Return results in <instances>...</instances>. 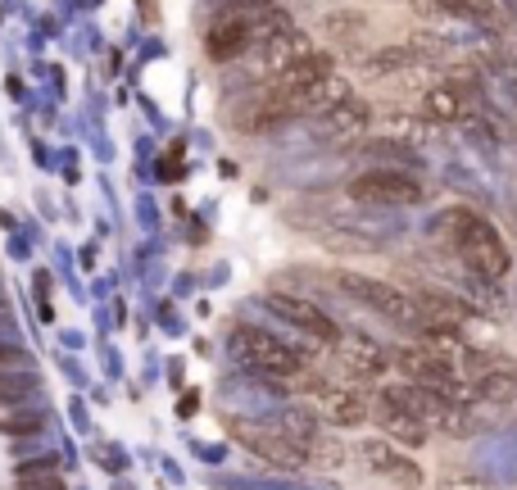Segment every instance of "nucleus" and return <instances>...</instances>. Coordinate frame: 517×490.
Wrapping results in <instances>:
<instances>
[{
	"mask_svg": "<svg viewBox=\"0 0 517 490\" xmlns=\"http://www.w3.org/2000/svg\"><path fill=\"white\" fill-rule=\"evenodd\" d=\"M431 232H436L440 241L454 250V259H459L472 277H481V282H504L508 268H513V255H508L504 236L495 232V223L481 218L477 209H468V205L440 209Z\"/></svg>",
	"mask_w": 517,
	"mask_h": 490,
	"instance_id": "f257e3e1",
	"label": "nucleus"
},
{
	"mask_svg": "<svg viewBox=\"0 0 517 490\" xmlns=\"http://www.w3.org/2000/svg\"><path fill=\"white\" fill-rule=\"evenodd\" d=\"M232 354L250 368V373L259 377H286V382H295V377L304 373V359L291 350V345L282 341V336L264 332V327H254V323H236L232 327Z\"/></svg>",
	"mask_w": 517,
	"mask_h": 490,
	"instance_id": "f03ea898",
	"label": "nucleus"
},
{
	"mask_svg": "<svg viewBox=\"0 0 517 490\" xmlns=\"http://www.w3.org/2000/svg\"><path fill=\"white\" fill-rule=\"evenodd\" d=\"M264 304H268V314L273 318H282L286 327H291L295 336H304V341H318V345H341L345 341V332H341V323H336L322 304H313L309 295H291V291H268L264 295Z\"/></svg>",
	"mask_w": 517,
	"mask_h": 490,
	"instance_id": "7ed1b4c3",
	"label": "nucleus"
},
{
	"mask_svg": "<svg viewBox=\"0 0 517 490\" xmlns=\"http://www.w3.org/2000/svg\"><path fill=\"white\" fill-rule=\"evenodd\" d=\"M336 286H341L354 304H363L368 314L386 318V323H395V327H418V300H409L400 286L381 282V277H363V273H341Z\"/></svg>",
	"mask_w": 517,
	"mask_h": 490,
	"instance_id": "20e7f679",
	"label": "nucleus"
},
{
	"mask_svg": "<svg viewBox=\"0 0 517 490\" xmlns=\"http://www.w3.org/2000/svg\"><path fill=\"white\" fill-rule=\"evenodd\" d=\"M227 432L236 436V441L245 445V450L254 454V459L273 463V468H304V445L295 441L291 432H282V427H268V422H245V418H232L227 422Z\"/></svg>",
	"mask_w": 517,
	"mask_h": 490,
	"instance_id": "39448f33",
	"label": "nucleus"
},
{
	"mask_svg": "<svg viewBox=\"0 0 517 490\" xmlns=\"http://www.w3.org/2000/svg\"><path fill=\"white\" fill-rule=\"evenodd\" d=\"M350 200H359V205H418L422 182L404 168H368V173L350 177Z\"/></svg>",
	"mask_w": 517,
	"mask_h": 490,
	"instance_id": "423d86ee",
	"label": "nucleus"
},
{
	"mask_svg": "<svg viewBox=\"0 0 517 490\" xmlns=\"http://www.w3.org/2000/svg\"><path fill=\"white\" fill-rule=\"evenodd\" d=\"M354 459L363 463L368 472H377V477L395 481V486L404 490H422V481H427V472H422V463L413 459L409 450H400L395 441H386V436H368L363 445H354Z\"/></svg>",
	"mask_w": 517,
	"mask_h": 490,
	"instance_id": "0eeeda50",
	"label": "nucleus"
},
{
	"mask_svg": "<svg viewBox=\"0 0 517 490\" xmlns=\"http://www.w3.org/2000/svg\"><path fill=\"white\" fill-rule=\"evenodd\" d=\"M468 382L477 391V400H495V404H513L517 400V368L495 354H472L468 359Z\"/></svg>",
	"mask_w": 517,
	"mask_h": 490,
	"instance_id": "6e6552de",
	"label": "nucleus"
},
{
	"mask_svg": "<svg viewBox=\"0 0 517 490\" xmlns=\"http://www.w3.org/2000/svg\"><path fill=\"white\" fill-rule=\"evenodd\" d=\"M205 50H209V59H214V64H236L241 55H250V50H254V23H250V14H227V19L209 23Z\"/></svg>",
	"mask_w": 517,
	"mask_h": 490,
	"instance_id": "1a4fd4ad",
	"label": "nucleus"
},
{
	"mask_svg": "<svg viewBox=\"0 0 517 490\" xmlns=\"http://www.w3.org/2000/svg\"><path fill=\"white\" fill-rule=\"evenodd\" d=\"M291 118L295 114L282 105V96H277V91H268V96H250L245 105H236L232 128L241 132V137H268V132L286 128Z\"/></svg>",
	"mask_w": 517,
	"mask_h": 490,
	"instance_id": "9d476101",
	"label": "nucleus"
},
{
	"mask_svg": "<svg viewBox=\"0 0 517 490\" xmlns=\"http://www.w3.org/2000/svg\"><path fill=\"white\" fill-rule=\"evenodd\" d=\"M368 418L377 422L381 432H386V441H395L400 450H404V445H409V450H418V445L427 441V422H418L413 413H404L400 404H391L381 391L368 395Z\"/></svg>",
	"mask_w": 517,
	"mask_h": 490,
	"instance_id": "9b49d317",
	"label": "nucleus"
},
{
	"mask_svg": "<svg viewBox=\"0 0 517 490\" xmlns=\"http://www.w3.org/2000/svg\"><path fill=\"white\" fill-rule=\"evenodd\" d=\"M332 69H336V59L327 55V50H304L300 59H295L291 69H282L277 73V87L273 91H309V87H318V82H327L332 78Z\"/></svg>",
	"mask_w": 517,
	"mask_h": 490,
	"instance_id": "f8f14e48",
	"label": "nucleus"
},
{
	"mask_svg": "<svg viewBox=\"0 0 517 490\" xmlns=\"http://www.w3.org/2000/svg\"><path fill=\"white\" fill-rule=\"evenodd\" d=\"M318 418H327L332 427H359V422H368V400L350 386L327 382V391L318 395Z\"/></svg>",
	"mask_w": 517,
	"mask_h": 490,
	"instance_id": "ddd939ff",
	"label": "nucleus"
},
{
	"mask_svg": "<svg viewBox=\"0 0 517 490\" xmlns=\"http://www.w3.org/2000/svg\"><path fill=\"white\" fill-rule=\"evenodd\" d=\"M304 50H309V41H304L300 32H295L291 23H286L282 32H273L268 41H259V64H264V69L277 78L282 69H291V64L304 55Z\"/></svg>",
	"mask_w": 517,
	"mask_h": 490,
	"instance_id": "4468645a",
	"label": "nucleus"
},
{
	"mask_svg": "<svg viewBox=\"0 0 517 490\" xmlns=\"http://www.w3.org/2000/svg\"><path fill=\"white\" fill-rule=\"evenodd\" d=\"M463 82H445V87H431L427 96H422V114L431 118V123H454V118L463 114Z\"/></svg>",
	"mask_w": 517,
	"mask_h": 490,
	"instance_id": "2eb2a0df",
	"label": "nucleus"
},
{
	"mask_svg": "<svg viewBox=\"0 0 517 490\" xmlns=\"http://www.w3.org/2000/svg\"><path fill=\"white\" fill-rule=\"evenodd\" d=\"M368 118H372V109L363 105V100H341V105L332 109V114H327V123H332V132L336 137H354V132H363L368 128Z\"/></svg>",
	"mask_w": 517,
	"mask_h": 490,
	"instance_id": "dca6fc26",
	"label": "nucleus"
},
{
	"mask_svg": "<svg viewBox=\"0 0 517 490\" xmlns=\"http://www.w3.org/2000/svg\"><path fill=\"white\" fill-rule=\"evenodd\" d=\"M41 391V377H32L28 368L23 373H0V400H32V395Z\"/></svg>",
	"mask_w": 517,
	"mask_h": 490,
	"instance_id": "f3484780",
	"label": "nucleus"
},
{
	"mask_svg": "<svg viewBox=\"0 0 517 490\" xmlns=\"http://www.w3.org/2000/svg\"><path fill=\"white\" fill-rule=\"evenodd\" d=\"M363 155H377V159H404V164H418V155H413L409 146H400V141H363ZM386 164V168H391Z\"/></svg>",
	"mask_w": 517,
	"mask_h": 490,
	"instance_id": "a211bd4d",
	"label": "nucleus"
},
{
	"mask_svg": "<svg viewBox=\"0 0 517 490\" xmlns=\"http://www.w3.org/2000/svg\"><path fill=\"white\" fill-rule=\"evenodd\" d=\"M41 427H46L41 413H5V418H0V432H10V436H32V432H41Z\"/></svg>",
	"mask_w": 517,
	"mask_h": 490,
	"instance_id": "6ab92c4d",
	"label": "nucleus"
},
{
	"mask_svg": "<svg viewBox=\"0 0 517 490\" xmlns=\"http://www.w3.org/2000/svg\"><path fill=\"white\" fill-rule=\"evenodd\" d=\"M409 50H400V46H386L381 50V55H372L368 59V73H391V69H404V64H409Z\"/></svg>",
	"mask_w": 517,
	"mask_h": 490,
	"instance_id": "aec40b11",
	"label": "nucleus"
},
{
	"mask_svg": "<svg viewBox=\"0 0 517 490\" xmlns=\"http://www.w3.org/2000/svg\"><path fill=\"white\" fill-rule=\"evenodd\" d=\"M223 5H227L232 14H259V10H268L273 0H223Z\"/></svg>",
	"mask_w": 517,
	"mask_h": 490,
	"instance_id": "412c9836",
	"label": "nucleus"
},
{
	"mask_svg": "<svg viewBox=\"0 0 517 490\" xmlns=\"http://www.w3.org/2000/svg\"><path fill=\"white\" fill-rule=\"evenodd\" d=\"M0 363H19V368H23V363H28V350H23V345H10V341H5V345H0Z\"/></svg>",
	"mask_w": 517,
	"mask_h": 490,
	"instance_id": "4be33fe9",
	"label": "nucleus"
},
{
	"mask_svg": "<svg viewBox=\"0 0 517 490\" xmlns=\"http://www.w3.org/2000/svg\"><path fill=\"white\" fill-rule=\"evenodd\" d=\"M19 490H64V481H59V472H55V477H32V481H23Z\"/></svg>",
	"mask_w": 517,
	"mask_h": 490,
	"instance_id": "5701e85b",
	"label": "nucleus"
}]
</instances>
